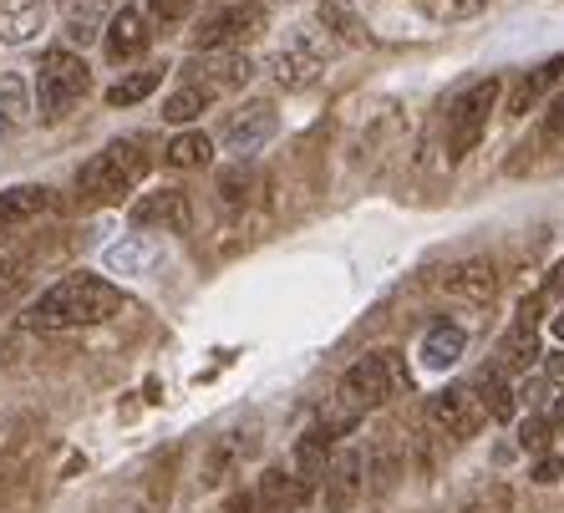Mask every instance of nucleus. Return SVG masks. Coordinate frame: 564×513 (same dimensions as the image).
Here are the masks:
<instances>
[{"label": "nucleus", "instance_id": "nucleus-1", "mask_svg": "<svg viewBox=\"0 0 564 513\" xmlns=\"http://www.w3.org/2000/svg\"><path fill=\"white\" fill-rule=\"evenodd\" d=\"M118 310H128V295L118 285H107L102 275H66L26 310V326L31 330H77V326H102Z\"/></svg>", "mask_w": 564, "mask_h": 513}, {"label": "nucleus", "instance_id": "nucleus-2", "mask_svg": "<svg viewBox=\"0 0 564 513\" xmlns=\"http://www.w3.org/2000/svg\"><path fill=\"white\" fill-rule=\"evenodd\" d=\"M143 178H148V153L132 138H122V143H107L97 159L82 163L77 194H82V204H118Z\"/></svg>", "mask_w": 564, "mask_h": 513}, {"label": "nucleus", "instance_id": "nucleus-3", "mask_svg": "<svg viewBox=\"0 0 564 513\" xmlns=\"http://www.w3.org/2000/svg\"><path fill=\"white\" fill-rule=\"evenodd\" d=\"M93 87V72L82 62L77 52H46L41 56V72H36V107H41V122H62L72 107L87 97Z\"/></svg>", "mask_w": 564, "mask_h": 513}, {"label": "nucleus", "instance_id": "nucleus-4", "mask_svg": "<svg viewBox=\"0 0 564 513\" xmlns=\"http://www.w3.org/2000/svg\"><path fill=\"white\" fill-rule=\"evenodd\" d=\"M402 386V371H397L392 351H367L361 361H351L341 376V402L351 412H377L387 407Z\"/></svg>", "mask_w": 564, "mask_h": 513}, {"label": "nucleus", "instance_id": "nucleus-5", "mask_svg": "<svg viewBox=\"0 0 564 513\" xmlns=\"http://www.w3.org/2000/svg\"><path fill=\"white\" fill-rule=\"evenodd\" d=\"M494 107H499V77L473 81L468 92L447 107V159L458 163V159H468L473 148H478V138H484L488 112H494Z\"/></svg>", "mask_w": 564, "mask_h": 513}, {"label": "nucleus", "instance_id": "nucleus-6", "mask_svg": "<svg viewBox=\"0 0 564 513\" xmlns=\"http://www.w3.org/2000/svg\"><path fill=\"white\" fill-rule=\"evenodd\" d=\"M488 412L478 407V396H473V386H447V392H437L433 402H427V422H433L437 433L447 437H473L478 427H484Z\"/></svg>", "mask_w": 564, "mask_h": 513}, {"label": "nucleus", "instance_id": "nucleus-7", "mask_svg": "<svg viewBox=\"0 0 564 513\" xmlns=\"http://www.w3.org/2000/svg\"><path fill=\"white\" fill-rule=\"evenodd\" d=\"M254 31H260V11H254V6H224V11H214L209 21L194 31V46L198 52H229L239 41H250Z\"/></svg>", "mask_w": 564, "mask_h": 513}, {"label": "nucleus", "instance_id": "nucleus-8", "mask_svg": "<svg viewBox=\"0 0 564 513\" xmlns=\"http://www.w3.org/2000/svg\"><path fill=\"white\" fill-rule=\"evenodd\" d=\"M132 225L138 229H169V234H188L194 229V209L178 188H153L148 198H138L132 209Z\"/></svg>", "mask_w": 564, "mask_h": 513}, {"label": "nucleus", "instance_id": "nucleus-9", "mask_svg": "<svg viewBox=\"0 0 564 513\" xmlns=\"http://www.w3.org/2000/svg\"><path fill=\"white\" fill-rule=\"evenodd\" d=\"M367 462H361V452L356 448H341L336 458L326 462V513H351L356 499H361V488H367V473H361Z\"/></svg>", "mask_w": 564, "mask_h": 513}, {"label": "nucleus", "instance_id": "nucleus-10", "mask_svg": "<svg viewBox=\"0 0 564 513\" xmlns=\"http://www.w3.org/2000/svg\"><path fill=\"white\" fill-rule=\"evenodd\" d=\"M280 128V112L270 102H250L239 118H229V128H224V148L229 153H239V159H250V153H260L270 138H275Z\"/></svg>", "mask_w": 564, "mask_h": 513}, {"label": "nucleus", "instance_id": "nucleus-11", "mask_svg": "<svg viewBox=\"0 0 564 513\" xmlns=\"http://www.w3.org/2000/svg\"><path fill=\"white\" fill-rule=\"evenodd\" d=\"M321 66H326V56H321V46L315 41H305V36H295V41H285L275 56H270V77L280 81V87H311L315 77H321Z\"/></svg>", "mask_w": 564, "mask_h": 513}, {"label": "nucleus", "instance_id": "nucleus-12", "mask_svg": "<svg viewBox=\"0 0 564 513\" xmlns=\"http://www.w3.org/2000/svg\"><path fill=\"white\" fill-rule=\"evenodd\" d=\"M52 204H56V194L46 184H15V188H6V194H0V234H11V229L41 219Z\"/></svg>", "mask_w": 564, "mask_h": 513}, {"label": "nucleus", "instance_id": "nucleus-13", "mask_svg": "<svg viewBox=\"0 0 564 513\" xmlns=\"http://www.w3.org/2000/svg\"><path fill=\"white\" fill-rule=\"evenodd\" d=\"M534 320H539V301H524V305H519V320H513V330L503 336V346H499V367L503 371H529L539 361Z\"/></svg>", "mask_w": 564, "mask_h": 513}, {"label": "nucleus", "instance_id": "nucleus-14", "mask_svg": "<svg viewBox=\"0 0 564 513\" xmlns=\"http://www.w3.org/2000/svg\"><path fill=\"white\" fill-rule=\"evenodd\" d=\"M564 81V56H550L544 66H534V72H524V77L509 87V118H524V112H534L544 97L554 92Z\"/></svg>", "mask_w": 564, "mask_h": 513}, {"label": "nucleus", "instance_id": "nucleus-15", "mask_svg": "<svg viewBox=\"0 0 564 513\" xmlns=\"http://www.w3.org/2000/svg\"><path fill=\"white\" fill-rule=\"evenodd\" d=\"M443 290L447 295H458V301H473V305H488L494 295H499V270L488 260H463L453 264L443 275Z\"/></svg>", "mask_w": 564, "mask_h": 513}, {"label": "nucleus", "instance_id": "nucleus-16", "mask_svg": "<svg viewBox=\"0 0 564 513\" xmlns=\"http://www.w3.org/2000/svg\"><path fill=\"white\" fill-rule=\"evenodd\" d=\"M463 351H468V336H463V326H453V320H437V326H427V336H422L417 361L427 371H447V367H458Z\"/></svg>", "mask_w": 564, "mask_h": 513}, {"label": "nucleus", "instance_id": "nucleus-17", "mask_svg": "<svg viewBox=\"0 0 564 513\" xmlns=\"http://www.w3.org/2000/svg\"><path fill=\"white\" fill-rule=\"evenodd\" d=\"M473 396H478V407H484L494 422H513V412H519V392L509 386V371H503L499 361L478 371V382H473Z\"/></svg>", "mask_w": 564, "mask_h": 513}, {"label": "nucleus", "instance_id": "nucleus-18", "mask_svg": "<svg viewBox=\"0 0 564 513\" xmlns=\"http://www.w3.org/2000/svg\"><path fill=\"white\" fill-rule=\"evenodd\" d=\"M148 41H153V26H148L143 11H132V6H122V11L107 21V56H118V62L148 52Z\"/></svg>", "mask_w": 564, "mask_h": 513}, {"label": "nucleus", "instance_id": "nucleus-19", "mask_svg": "<svg viewBox=\"0 0 564 513\" xmlns=\"http://www.w3.org/2000/svg\"><path fill=\"white\" fill-rule=\"evenodd\" d=\"M330 443H336V437H330L326 427H321V422H315V427H305V437H301V443H295V468H290V473L301 478V488H305V493H311V488L321 483V478H326Z\"/></svg>", "mask_w": 564, "mask_h": 513}, {"label": "nucleus", "instance_id": "nucleus-20", "mask_svg": "<svg viewBox=\"0 0 564 513\" xmlns=\"http://www.w3.org/2000/svg\"><path fill=\"white\" fill-rule=\"evenodd\" d=\"M250 77H254V62L245 52H204V62H198V81H204L209 92L245 87Z\"/></svg>", "mask_w": 564, "mask_h": 513}, {"label": "nucleus", "instance_id": "nucleus-21", "mask_svg": "<svg viewBox=\"0 0 564 513\" xmlns=\"http://www.w3.org/2000/svg\"><path fill=\"white\" fill-rule=\"evenodd\" d=\"M46 26V0H0V41H36V31Z\"/></svg>", "mask_w": 564, "mask_h": 513}, {"label": "nucleus", "instance_id": "nucleus-22", "mask_svg": "<svg viewBox=\"0 0 564 513\" xmlns=\"http://www.w3.org/2000/svg\"><path fill=\"white\" fill-rule=\"evenodd\" d=\"M158 87H163V66H143V72H132V77L107 87V107H138L143 97H153Z\"/></svg>", "mask_w": 564, "mask_h": 513}, {"label": "nucleus", "instance_id": "nucleus-23", "mask_svg": "<svg viewBox=\"0 0 564 513\" xmlns=\"http://www.w3.org/2000/svg\"><path fill=\"white\" fill-rule=\"evenodd\" d=\"M209 159H214L209 132H178V138L163 148V163H169V168H204Z\"/></svg>", "mask_w": 564, "mask_h": 513}, {"label": "nucleus", "instance_id": "nucleus-24", "mask_svg": "<svg viewBox=\"0 0 564 513\" xmlns=\"http://www.w3.org/2000/svg\"><path fill=\"white\" fill-rule=\"evenodd\" d=\"M31 87L21 77H0V128H21L31 122Z\"/></svg>", "mask_w": 564, "mask_h": 513}, {"label": "nucleus", "instance_id": "nucleus-25", "mask_svg": "<svg viewBox=\"0 0 564 513\" xmlns=\"http://www.w3.org/2000/svg\"><path fill=\"white\" fill-rule=\"evenodd\" d=\"M311 493L301 488V478L285 473V468H270V473L260 478V503H280V509H295V503H305Z\"/></svg>", "mask_w": 564, "mask_h": 513}, {"label": "nucleus", "instance_id": "nucleus-26", "mask_svg": "<svg viewBox=\"0 0 564 513\" xmlns=\"http://www.w3.org/2000/svg\"><path fill=\"white\" fill-rule=\"evenodd\" d=\"M209 87H204V81H188L184 92H173L169 102H163V122H178V128H184V122H194L198 112H204V107H209Z\"/></svg>", "mask_w": 564, "mask_h": 513}, {"label": "nucleus", "instance_id": "nucleus-27", "mask_svg": "<svg viewBox=\"0 0 564 513\" xmlns=\"http://www.w3.org/2000/svg\"><path fill=\"white\" fill-rule=\"evenodd\" d=\"M321 26H330L336 36L346 41H361L367 31H361V21H356V11L346 6V0H321Z\"/></svg>", "mask_w": 564, "mask_h": 513}, {"label": "nucleus", "instance_id": "nucleus-28", "mask_svg": "<svg viewBox=\"0 0 564 513\" xmlns=\"http://www.w3.org/2000/svg\"><path fill=\"white\" fill-rule=\"evenodd\" d=\"M550 437H554V427H550V417H524L519 422V448H529V452H550Z\"/></svg>", "mask_w": 564, "mask_h": 513}, {"label": "nucleus", "instance_id": "nucleus-29", "mask_svg": "<svg viewBox=\"0 0 564 513\" xmlns=\"http://www.w3.org/2000/svg\"><path fill=\"white\" fill-rule=\"evenodd\" d=\"M194 6H198V0H148V11H153L163 26H178V21H188V15H194Z\"/></svg>", "mask_w": 564, "mask_h": 513}, {"label": "nucleus", "instance_id": "nucleus-30", "mask_svg": "<svg viewBox=\"0 0 564 513\" xmlns=\"http://www.w3.org/2000/svg\"><path fill=\"white\" fill-rule=\"evenodd\" d=\"M26 285V260H0V301H11Z\"/></svg>", "mask_w": 564, "mask_h": 513}, {"label": "nucleus", "instance_id": "nucleus-31", "mask_svg": "<svg viewBox=\"0 0 564 513\" xmlns=\"http://www.w3.org/2000/svg\"><path fill=\"white\" fill-rule=\"evenodd\" d=\"M219 194H224V204H245V198H250V173L229 168V173L219 178Z\"/></svg>", "mask_w": 564, "mask_h": 513}, {"label": "nucleus", "instance_id": "nucleus-32", "mask_svg": "<svg viewBox=\"0 0 564 513\" xmlns=\"http://www.w3.org/2000/svg\"><path fill=\"white\" fill-rule=\"evenodd\" d=\"M560 473H564V462L554 458V452H539V458H534V473H529V478H534V483H560Z\"/></svg>", "mask_w": 564, "mask_h": 513}, {"label": "nucleus", "instance_id": "nucleus-33", "mask_svg": "<svg viewBox=\"0 0 564 513\" xmlns=\"http://www.w3.org/2000/svg\"><path fill=\"white\" fill-rule=\"evenodd\" d=\"M564 132V87L550 97V112H544V138H560Z\"/></svg>", "mask_w": 564, "mask_h": 513}, {"label": "nucleus", "instance_id": "nucleus-34", "mask_svg": "<svg viewBox=\"0 0 564 513\" xmlns=\"http://www.w3.org/2000/svg\"><path fill=\"white\" fill-rule=\"evenodd\" d=\"M229 513H260V493H235V499H229Z\"/></svg>", "mask_w": 564, "mask_h": 513}, {"label": "nucleus", "instance_id": "nucleus-35", "mask_svg": "<svg viewBox=\"0 0 564 513\" xmlns=\"http://www.w3.org/2000/svg\"><path fill=\"white\" fill-rule=\"evenodd\" d=\"M550 427L564 437V396H554V402H550Z\"/></svg>", "mask_w": 564, "mask_h": 513}, {"label": "nucleus", "instance_id": "nucleus-36", "mask_svg": "<svg viewBox=\"0 0 564 513\" xmlns=\"http://www.w3.org/2000/svg\"><path fill=\"white\" fill-rule=\"evenodd\" d=\"M550 382H554V386H564V351H554V356H550Z\"/></svg>", "mask_w": 564, "mask_h": 513}, {"label": "nucleus", "instance_id": "nucleus-37", "mask_svg": "<svg viewBox=\"0 0 564 513\" xmlns=\"http://www.w3.org/2000/svg\"><path fill=\"white\" fill-rule=\"evenodd\" d=\"M550 290H554V295H564V260L554 264V275H550Z\"/></svg>", "mask_w": 564, "mask_h": 513}, {"label": "nucleus", "instance_id": "nucleus-38", "mask_svg": "<svg viewBox=\"0 0 564 513\" xmlns=\"http://www.w3.org/2000/svg\"><path fill=\"white\" fill-rule=\"evenodd\" d=\"M550 336H554V341H560V346H564V310H560V316H554V320H550Z\"/></svg>", "mask_w": 564, "mask_h": 513}]
</instances>
